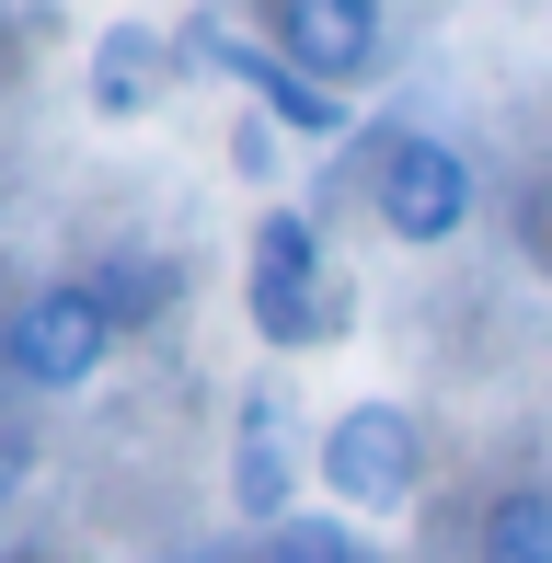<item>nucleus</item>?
I'll return each instance as SVG.
<instances>
[{
    "label": "nucleus",
    "instance_id": "obj_1",
    "mask_svg": "<svg viewBox=\"0 0 552 563\" xmlns=\"http://www.w3.org/2000/svg\"><path fill=\"white\" fill-rule=\"evenodd\" d=\"M242 299H254V334L265 345H345V334H357V288L322 276V230L299 208L254 219V276H242Z\"/></svg>",
    "mask_w": 552,
    "mask_h": 563
},
{
    "label": "nucleus",
    "instance_id": "obj_2",
    "mask_svg": "<svg viewBox=\"0 0 552 563\" xmlns=\"http://www.w3.org/2000/svg\"><path fill=\"white\" fill-rule=\"evenodd\" d=\"M128 334L115 322V299L92 288V276H58V288H35L12 311V334H0V356H12V379L23 391H81L92 368H104V345Z\"/></svg>",
    "mask_w": 552,
    "mask_h": 563
},
{
    "label": "nucleus",
    "instance_id": "obj_3",
    "mask_svg": "<svg viewBox=\"0 0 552 563\" xmlns=\"http://www.w3.org/2000/svg\"><path fill=\"white\" fill-rule=\"evenodd\" d=\"M311 472L334 483L357 518H391V506H415V483H426V426L404 402H345V415L322 426Z\"/></svg>",
    "mask_w": 552,
    "mask_h": 563
},
{
    "label": "nucleus",
    "instance_id": "obj_4",
    "mask_svg": "<svg viewBox=\"0 0 552 563\" xmlns=\"http://www.w3.org/2000/svg\"><path fill=\"white\" fill-rule=\"evenodd\" d=\"M368 208H380V230H391V242H415V253L461 242V230H472V150H449V139H391Z\"/></svg>",
    "mask_w": 552,
    "mask_h": 563
},
{
    "label": "nucleus",
    "instance_id": "obj_5",
    "mask_svg": "<svg viewBox=\"0 0 552 563\" xmlns=\"http://www.w3.org/2000/svg\"><path fill=\"white\" fill-rule=\"evenodd\" d=\"M380 35L391 23L368 12V0H276L265 12V58L276 69H299V81H368V69H380Z\"/></svg>",
    "mask_w": 552,
    "mask_h": 563
},
{
    "label": "nucleus",
    "instance_id": "obj_6",
    "mask_svg": "<svg viewBox=\"0 0 552 563\" xmlns=\"http://www.w3.org/2000/svg\"><path fill=\"white\" fill-rule=\"evenodd\" d=\"M276 426H288V415H276V402H254V415H242V449H231V495H242V518H276V529H288V438H276Z\"/></svg>",
    "mask_w": 552,
    "mask_h": 563
},
{
    "label": "nucleus",
    "instance_id": "obj_7",
    "mask_svg": "<svg viewBox=\"0 0 552 563\" xmlns=\"http://www.w3.org/2000/svg\"><path fill=\"white\" fill-rule=\"evenodd\" d=\"M484 563H552V495L541 483H507L484 506Z\"/></svg>",
    "mask_w": 552,
    "mask_h": 563
},
{
    "label": "nucleus",
    "instance_id": "obj_8",
    "mask_svg": "<svg viewBox=\"0 0 552 563\" xmlns=\"http://www.w3.org/2000/svg\"><path fill=\"white\" fill-rule=\"evenodd\" d=\"M231 69H242V81H254L288 126H311V139H334V126H345V104H334V92H311L299 69H276V58H231Z\"/></svg>",
    "mask_w": 552,
    "mask_h": 563
},
{
    "label": "nucleus",
    "instance_id": "obj_9",
    "mask_svg": "<svg viewBox=\"0 0 552 563\" xmlns=\"http://www.w3.org/2000/svg\"><path fill=\"white\" fill-rule=\"evenodd\" d=\"M265 563H368V552L345 518H288V529H265Z\"/></svg>",
    "mask_w": 552,
    "mask_h": 563
},
{
    "label": "nucleus",
    "instance_id": "obj_10",
    "mask_svg": "<svg viewBox=\"0 0 552 563\" xmlns=\"http://www.w3.org/2000/svg\"><path fill=\"white\" fill-rule=\"evenodd\" d=\"M150 35H115L104 46V69H92V104H104V115H128V104H150Z\"/></svg>",
    "mask_w": 552,
    "mask_h": 563
},
{
    "label": "nucleus",
    "instance_id": "obj_11",
    "mask_svg": "<svg viewBox=\"0 0 552 563\" xmlns=\"http://www.w3.org/2000/svg\"><path fill=\"white\" fill-rule=\"evenodd\" d=\"M92 288H104V299H115V322H128V311H150V299H173L185 276H173V265H115V276H92Z\"/></svg>",
    "mask_w": 552,
    "mask_h": 563
},
{
    "label": "nucleus",
    "instance_id": "obj_12",
    "mask_svg": "<svg viewBox=\"0 0 552 563\" xmlns=\"http://www.w3.org/2000/svg\"><path fill=\"white\" fill-rule=\"evenodd\" d=\"M276 162H288V139H276L265 115H242V126H231V173H242V185H265Z\"/></svg>",
    "mask_w": 552,
    "mask_h": 563
}]
</instances>
